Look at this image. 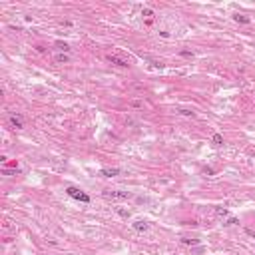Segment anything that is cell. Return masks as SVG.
Wrapping results in <instances>:
<instances>
[{"label":"cell","mask_w":255,"mask_h":255,"mask_svg":"<svg viewBox=\"0 0 255 255\" xmlns=\"http://www.w3.org/2000/svg\"><path fill=\"white\" fill-rule=\"evenodd\" d=\"M116 213L118 215H120V217H130V211H127V209H124V207H116Z\"/></svg>","instance_id":"30bf717a"},{"label":"cell","mask_w":255,"mask_h":255,"mask_svg":"<svg viewBox=\"0 0 255 255\" xmlns=\"http://www.w3.org/2000/svg\"><path fill=\"white\" fill-rule=\"evenodd\" d=\"M181 56H185V58H189V56H193V52H189V50H181Z\"/></svg>","instance_id":"e0dca14e"},{"label":"cell","mask_w":255,"mask_h":255,"mask_svg":"<svg viewBox=\"0 0 255 255\" xmlns=\"http://www.w3.org/2000/svg\"><path fill=\"white\" fill-rule=\"evenodd\" d=\"M108 60L112 64H116V66H120V68H130V60L124 58V56H120V54H108Z\"/></svg>","instance_id":"3957f363"},{"label":"cell","mask_w":255,"mask_h":255,"mask_svg":"<svg viewBox=\"0 0 255 255\" xmlns=\"http://www.w3.org/2000/svg\"><path fill=\"white\" fill-rule=\"evenodd\" d=\"M215 213H217L219 217H227V215H229V211L225 209V207H215Z\"/></svg>","instance_id":"8fae6325"},{"label":"cell","mask_w":255,"mask_h":255,"mask_svg":"<svg viewBox=\"0 0 255 255\" xmlns=\"http://www.w3.org/2000/svg\"><path fill=\"white\" fill-rule=\"evenodd\" d=\"M130 106H132V108H142V102H140V100H134V102H130Z\"/></svg>","instance_id":"9a60e30c"},{"label":"cell","mask_w":255,"mask_h":255,"mask_svg":"<svg viewBox=\"0 0 255 255\" xmlns=\"http://www.w3.org/2000/svg\"><path fill=\"white\" fill-rule=\"evenodd\" d=\"M142 16H154V10H150V8H144V10H142Z\"/></svg>","instance_id":"2e32d148"},{"label":"cell","mask_w":255,"mask_h":255,"mask_svg":"<svg viewBox=\"0 0 255 255\" xmlns=\"http://www.w3.org/2000/svg\"><path fill=\"white\" fill-rule=\"evenodd\" d=\"M245 233H247V235H251L253 239H255V229H251V227H247V229H245Z\"/></svg>","instance_id":"ac0fdd59"},{"label":"cell","mask_w":255,"mask_h":255,"mask_svg":"<svg viewBox=\"0 0 255 255\" xmlns=\"http://www.w3.org/2000/svg\"><path fill=\"white\" fill-rule=\"evenodd\" d=\"M181 241H184L185 245H197V243H199L197 239H188V237H184V239H181Z\"/></svg>","instance_id":"4fadbf2b"},{"label":"cell","mask_w":255,"mask_h":255,"mask_svg":"<svg viewBox=\"0 0 255 255\" xmlns=\"http://www.w3.org/2000/svg\"><path fill=\"white\" fill-rule=\"evenodd\" d=\"M180 114H181V116H188V118H193V116H195L191 110H180Z\"/></svg>","instance_id":"5bb4252c"},{"label":"cell","mask_w":255,"mask_h":255,"mask_svg":"<svg viewBox=\"0 0 255 255\" xmlns=\"http://www.w3.org/2000/svg\"><path fill=\"white\" fill-rule=\"evenodd\" d=\"M120 173V169L118 168H104V169H100V176H104V177H114V176H118Z\"/></svg>","instance_id":"5b68a950"},{"label":"cell","mask_w":255,"mask_h":255,"mask_svg":"<svg viewBox=\"0 0 255 255\" xmlns=\"http://www.w3.org/2000/svg\"><path fill=\"white\" fill-rule=\"evenodd\" d=\"M102 195H104L106 199H112V201H120V199H127V197H130L127 191H112V189L102 191Z\"/></svg>","instance_id":"7a4b0ae2"},{"label":"cell","mask_w":255,"mask_h":255,"mask_svg":"<svg viewBox=\"0 0 255 255\" xmlns=\"http://www.w3.org/2000/svg\"><path fill=\"white\" fill-rule=\"evenodd\" d=\"M56 48H58V50H62V52H64V54H66V52H68V50H70V46H68V44H66V42H56Z\"/></svg>","instance_id":"7c38bea8"},{"label":"cell","mask_w":255,"mask_h":255,"mask_svg":"<svg viewBox=\"0 0 255 255\" xmlns=\"http://www.w3.org/2000/svg\"><path fill=\"white\" fill-rule=\"evenodd\" d=\"M54 60H56L58 64H66L68 60H70V56H68V54H56V56H54Z\"/></svg>","instance_id":"52a82bcc"},{"label":"cell","mask_w":255,"mask_h":255,"mask_svg":"<svg viewBox=\"0 0 255 255\" xmlns=\"http://www.w3.org/2000/svg\"><path fill=\"white\" fill-rule=\"evenodd\" d=\"M132 227H134L136 231H140V233H142V231H148V227H150V225H148L146 221H142V219H138V221H134V223H132Z\"/></svg>","instance_id":"8992f818"},{"label":"cell","mask_w":255,"mask_h":255,"mask_svg":"<svg viewBox=\"0 0 255 255\" xmlns=\"http://www.w3.org/2000/svg\"><path fill=\"white\" fill-rule=\"evenodd\" d=\"M66 193L70 195V197H74V199H78V201H82V203H90V195L84 193V191L78 189V188H68Z\"/></svg>","instance_id":"6da1fadb"},{"label":"cell","mask_w":255,"mask_h":255,"mask_svg":"<svg viewBox=\"0 0 255 255\" xmlns=\"http://www.w3.org/2000/svg\"><path fill=\"white\" fill-rule=\"evenodd\" d=\"M211 142H213V146H221L223 144V136L221 134H213L211 136Z\"/></svg>","instance_id":"ba28073f"},{"label":"cell","mask_w":255,"mask_h":255,"mask_svg":"<svg viewBox=\"0 0 255 255\" xmlns=\"http://www.w3.org/2000/svg\"><path fill=\"white\" fill-rule=\"evenodd\" d=\"M8 124H10L12 127H16V130H22V127H24V120H22L20 114H10V116H8Z\"/></svg>","instance_id":"277c9868"},{"label":"cell","mask_w":255,"mask_h":255,"mask_svg":"<svg viewBox=\"0 0 255 255\" xmlns=\"http://www.w3.org/2000/svg\"><path fill=\"white\" fill-rule=\"evenodd\" d=\"M233 18H235L237 22H241V24H249V22H251V20H249L247 16H243V14H235V16H233Z\"/></svg>","instance_id":"9c48e42d"}]
</instances>
